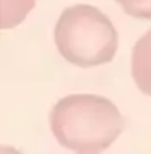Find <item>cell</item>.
<instances>
[{"instance_id": "cell-1", "label": "cell", "mask_w": 151, "mask_h": 154, "mask_svg": "<svg viewBox=\"0 0 151 154\" xmlns=\"http://www.w3.org/2000/svg\"><path fill=\"white\" fill-rule=\"evenodd\" d=\"M57 142L76 152H100L115 142L125 122L110 99L96 94H71L50 113Z\"/></svg>"}, {"instance_id": "cell-2", "label": "cell", "mask_w": 151, "mask_h": 154, "mask_svg": "<svg viewBox=\"0 0 151 154\" xmlns=\"http://www.w3.org/2000/svg\"><path fill=\"white\" fill-rule=\"evenodd\" d=\"M55 45L72 65L90 69L113 60L118 36L112 21L93 5L64 9L55 26Z\"/></svg>"}, {"instance_id": "cell-3", "label": "cell", "mask_w": 151, "mask_h": 154, "mask_svg": "<svg viewBox=\"0 0 151 154\" xmlns=\"http://www.w3.org/2000/svg\"><path fill=\"white\" fill-rule=\"evenodd\" d=\"M131 72L141 93L151 96V29L137 39L132 48Z\"/></svg>"}, {"instance_id": "cell-4", "label": "cell", "mask_w": 151, "mask_h": 154, "mask_svg": "<svg viewBox=\"0 0 151 154\" xmlns=\"http://www.w3.org/2000/svg\"><path fill=\"white\" fill-rule=\"evenodd\" d=\"M36 0H0V26L12 29L26 19Z\"/></svg>"}, {"instance_id": "cell-5", "label": "cell", "mask_w": 151, "mask_h": 154, "mask_svg": "<svg viewBox=\"0 0 151 154\" xmlns=\"http://www.w3.org/2000/svg\"><path fill=\"white\" fill-rule=\"evenodd\" d=\"M124 12L136 19H151V0H115Z\"/></svg>"}]
</instances>
